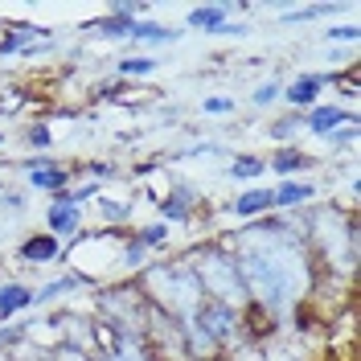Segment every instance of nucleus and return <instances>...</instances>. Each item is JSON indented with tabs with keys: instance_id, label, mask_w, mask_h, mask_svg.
Masks as SVG:
<instances>
[{
	"instance_id": "nucleus-1",
	"label": "nucleus",
	"mask_w": 361,
	"mask_h": 361,
	"mask_svg": "<svg viewBox=\"0 0 361 361\" xmlns=\"http://www.w3.org/2000/svg\"><path fill=\"white\" fill-rule=\"evenodd\" d=\"M214 238L234 255L250 304L267 308L288 324V316L308 300V288H312V255L292 230V222L283 214H267L247 226L222 230Z\"/></svg>"
},
{
	"instance_id": "nucleus-2",
	"label": "nucleus",
	"mask_w": 361,
	"mask_h": 361,
	"mask_svg": "<svg viewBox=\"0 0 361 361\" xmlns=\"http://www.w3.org/2000/svg\"><path fill=\"white\" fill-rule=\"evenodd\" d=\"M135 288L144 292V300H148L157 312L173 316V320H185V316L205 300L197 275L189 271V263H185L180 255L177 259H152L148 267L135 275Z\"/></svg>"
},
{
	"instance_id": "nucleus-3",
	"label": "nucleus",
	"mask_w": 361,
	"mask_h": 361,
	"mask_svg": "<svg viewBox=\"0 0 361 361\" xmlns=\"http://www.w3.org/2000/svg\"><path fill=\"white\" fill-rule=\"evenodd\" d=\"M132 230V226H128ZM128 230H107V226H87L74 243H66L62 267L74 271L87 288H103L119 279V250Z\"/></svg>"
},
{
	"instance_id": "nucleus-4",
	"label": "nucleus",
	"mask_w": 361,
	"mask_h": 361,
	"mask_svg": "<svg viewBox=\"0 0 361 361\" xmlns=\"http://www.w3.org/2000/svg\"><path fill=\"white\" fill-rule=\"evenodd\" d=\"M180 259L189 263V271L197 275V283H202V295L205 300H218V304H230V308H247V288H243V275L234 267V255L209 234L205 243L197 247L180 250Z\"/></svg>"
},
{
	"instance_id": "nucleus-5",
	"label": "nucleus",
	"mask_w": 361,
	"mask_h": 361,
	"mask_svg": "<svg viewBox=\"0 0 361 361\" xmlns=\"http://www.w3.org/2000/svg\"><path fill=\"white\" fill-rule=\"evenodd\" d=\"M157 205V218L164 226H173V230H197V218L205 214V193L193 185V180L185 177H169V189L152 197Z\"/></svg>"
},
{
	"instance_id": "nucleus-6",
	"label": "nucleus",
	"mask_w": 361,
	"mask_h": 361,
	"mask_svg": "<svg viewBox=\"0 0 361 361\" xmlns=\"http://www.w3.org/2000/svg\"><path fill=\"white\" fill-rule=\"evenodd\" d=\"M13 173L25 180L29 193H45V197H54V193L74 185V164L58 160L54 152H37V157L25 152L21 160H13Z\"/></svg>"
},
{
	"instance_id": "nucleus-7",
	"label": "nucleus",
	"mask_w": 361,
	"mask_h": 361,
	"mask_svg": "<svg viewBox=\"0 0 361 361\" xmlns=\"http://www.w3.org/2000/svg\"><path fill=\"white\" fill-rule=\"evenodd\" d=\"M189 320L202 324L222 353H234L238 345H247V337H243V308H230V304H218V300H202L189 312Z\"/></svg>"
},
{
	"instance_id": "nucleus-8",
	"label": "nucleus",
	"mask_w": 361,
	"mask_h": 361,
	"mask_svg": "<svg viewBox=\"0 0 361 361\" xmlns=\"http://www.w3.org/2000/svg\"><path fill=\"white\" fill-rule=\"evenodd\" d=\"M62 255H66L62 238H54L49 230H29L13 247V263L25 271H49V267H62Z\"/></svg>"
},
{
	"instance_id": "nucleus-9",
	"label": "nucleus",
	"mask_w": 361,
	"mask_h": 361,
	"mask_svg": "<svg viewBox=\"0 0 361 361\" xmlns=\"http://www.w3.org/2000/svg\"><path fill=\"white\" fill-rule=\"evenodd\" d=\"M333 87V70H300L283 82V94H279V107L283 111H308L316 103H324V90Z\"/></svg>"
},
{
	"instance_id": "nucleus-10",
	"label": "nucleus",
	"mask_w": 361,
	"mask_h": 361,
	"mask_svg": "<svg viewBox=\"0 0 361 361\" xmlns=\"http://www.w3.org/2000/svg\"><path fill=\"white\" fill-rule=\"evenodd\" d=\"M316 202H324V189L316 177H292L271 185V209L275 214H300V209H312Z\"/></svg>"
},
{
	"instance_id": "nucleus-11",
	"label": "nucleus",
	"mask_w": 361,
	"mask_h": 361,
	"mask_svg": "<svg viewBox=\"0 0 361 361\" xmlns=\"http://www.w3.org/2000/svg\"><path fill=\"white\" fill-rule=\"evenodd\" d=\"M58 33L42 21H0V66L17 62V54L37 42H54Z\"/></svg>"
},
{
	"instance_id": "nucleus-12",
	"label": "nucleus",
	"mask_w": 361,
	"mask_h": 361,
	"mask_svg": "<svg viewBox=\"0 0 361 361\" xmlns=\"http://www.w3.org/2000/svg\"><path fill=\"white\" fill-rule=\"evenodd\" d=\"M300 123H304V135L324 140V135H333L337 128L361 123V119H357V107H345V103H337V99H324V103H316V107H308V111L300 115Z\"/></svg>"
},
{
	"instance_id": "nucleus-13",
	"label": "nucleus",
	"mask_w": 361,
	"mask_h": 361,
	"mask_svg": "<svg viewBox=\"0 0 361 361\" xmlns=\"http://www.w3.org/2000/svg\"><path fill=\"white\" fill-rule=\"evenodd\" d=\"M74 295H90V288L74 275V271H58V275H49L42 283H33V308H37V312H49V308L70 304Z\"/></svg>"
},
{
	"instance_id": "nucleus-14",
	"label": "nucleus",
	"mask_w": 361,
	"mask_h": 361,
	"mask_svg": "<svg viewBox=\"0 0 361 361\" xmlns=\"http://www.w3.org/2000/svg\"><path fill=\"white\" fill-rule=\"evenodd\" d=\"M320 169V157L300 148V144H288V148H271L267 152V173H275V180H292V177H312Z\"/></svg>"
},
{
	"instance_id": "nucleus-15",
	"label": "nucleus",
	"mask_w": 361,
	"mask_h": 361,
	"mask_svg": "<svg viewBox=\"0 0 361 361\" xmlns=\"http://www.w3.org/2000/svg\"><path fill=\"white\" fill-rule=\"evenodd\" d=\"M42 230H49V234L62 238V243H74V238L87 230V209H78V205H62V202H45Z\"/></svg>"
},
{
	"instance_id": "nucleus-16",
	"label": "nucleus",
	"mask_w": 361,
	"mask_h": 361,
	"mask_svg": "<svg viewBox=\"0 0 361 361\" xmlns=\"http://www.w3.org/2000/svg\"><path fill=\"white\" fill-rule=\"evenodd\" d=\"M180 37H185V29H177V25L157 21V17H140V21L132 25L128 45H132L135 54H152V49H160V45H177Z\"/></svg>"
},
{
	"instance_id": "nucleus-17",
	"label": "nucleus",
	"mask_w": 361,
	"mask_h": 361,
	"mask_svg": "<svg viewBox=\"0 0 361 361\" xmlns=\"http://www.w3.org/2000/svg\"><path fill=\"white\" fill-rule=\"evenodd\" d=\"M243 13H255L247 4H193L189 13H185V29H193V33H218L226 21H234V17H243Z\"/></svg>"
},
{
	"instance_id": "nucleus-18",
	"label": "nucleus",
	"mask_w": 361,
	"mask_h": 361,
	"mask_svg": "<svg viewBox=\"0 0 361 361\" xmlns=\"http://www.w3.org/2000/svg\"><path fill=\"white\" fill-rule=\"evenodd\" d=\"M33 312V283L17 275H0V324H13Z\"/></svg>"
},
{
	"instance_id": "nucleus-19",
	"label": "nucleus",
	"mask_w": 361,
	"mask_h": 361,
	"mask_svg": "<svg viewBox=\"0 0 361 361\" xmlns=\"http://www.w3.org/2000/svg\"><path fill=\"white\" fill-rule=\"evenodd\" d=\"M226 214H230L234 222H255V218L275 214V209H271V185H247V189H238V193L226 202Z\"/></svg>"
},
{
	"instance_id": "nucleus-20",
	"label": "nucleus",
	"mask_w": 361,
	"mask_h": 361,
	"mask_svg": "<svg viewBox=\"0 0 361 361\" xmlns=\"http://www.w3.org/2000/svg\"><path fill=\"white\" fill-rule=\"evenodd\" d=\"M222 157H230V148H226L222 140H189V144H180V148H169L164 157H157L164 169L169 164H180V160H222Z\"/></svg>"
},
{
	"instance_id": "nucleus-21",
	"label": "nucleus",
	"mask_w": 361,
	"mask_h": 361,
	"mask_svg": "<svg viewBox=\"0 0 361 361\" xmlns=\"http://www.w3.org/2000/svg\"><path fill=\"white\" fill-rule=\"evenodd\" d=\"M222 173L234 185H263V177H267V157L263 152H234Z\"/></svg>"
},
{
	"instance_id": "nucleus-22",
	"label": "nucleus",
	"mask_w": 361,
	"mask_h": 361,
	"mask_svg": "<svg viewBox=\"0 0 361 361\" xmlns=\"http://www.w3.org/2000/svg\"><path fill=\"white\" fill-rule=\"evenodd\" d=\"M132 25L135 21H123V17L103 13V17H94V21L82 25V37H90V42H103V45H128V37H132Z\"/></svg>"
},
{
	"instance_id": "nucleus-23",
	"label": "nucleus",
	"mask_w": 361,
	"mask_h": 361,
	"mask_svg": "<svg viewBox=\"0 0 361 361\" xmlns=\"http://www.w3.org/2000/svg\"><path fill=\"white\" fill-rule=\"evenodd\" d=\"M94 209V218H99V226H107V230H128L132 226V214H135V197H111L107 189H103V197L90 205Z\"/></svg>"
},
{
	"instance_id": "nucleus-24",
	"label": "nucleus",
	"mask_w": 361,
	"mask_h": 361,
	"mask_svg": "<svg viewBox=\"0 0 361 361\" xmlns=\"http://www.w3.org/2000/svg\"><path fill=\"white\" fill-rule=\"evenodd\" d=\"M132 234H135V243L148 250V255H169V250H173V243H177V230H173V226H164L160 218L135 222Z\"/></svg>"
},
{
	"instance_id": "nucleus-25",
	"label": "nucleus",
	"mask_w": 361,
	"mask_h": 361,
	"mask_svg": "<svg viewBox=\"0 0 361 361\" xmlns=\"http://www.w3.org/2000/svg\"><path fill=\"white\" fill-rule=\"evenodd\" d=\"M157 70H160L157 54H123V58L111 62V78H119V82H144V78H152Z\"/></svg>"
},
{
	"instance_id": "nucleus-26",
	"label": "nucleus",
	"mask_w": 361,
	"mask_h": 361,
	"mask_svg": "<svg viewBox=\"0 0 361 361\" xmlns=\"http://www.w3.org/2000/svg\"><path fill=\"white\" fill-rule=\"evenodd\" d=\"M33 205V193L25 185H0V222L8 230V222H21Z\"/></svg>"
},
{
	"instance_id": "nucleus-27",
	"label": "nucleus",
	"mask_w": 361,
	"mask_h": 361,
	"mask_svg": "<svg viewBox=\"0 0 361 361\" xmlns=\"http://www.w3.org/2000/svg\"><path fill=\"white\" fill-rule=\"evenodd\" d=\"M333 13H349V4H292V8H279L275 21L279 25H308V21H324Z\"/></svg>"
},
{
	"instance_id": "nucleus-28",
	"label": "nucleus",
	"mask_w": 361,
	"mask_h": 361,
	"mask_svg": "<svg viewBox=\"0 0 361 361\" xmlns=\"http://www.w3.org/2000/svg\"><path fill=\"white\" fill-rule=\"evenodd\" d=\"M267 140L275 144V148H288V144H300V135H304V123H300V111H283L275 115V119H267Z\"/></svg>"
},
{
	"instance_id": "nucleus-29",
	"label": "nucleus",
	"mask_w": 361,
	"mask_h": 361,
	"mask_svg": "<svg viewBox=\"0 0 361 361\" xmlns=\"http://www.w3.org/2000/svg\"><path fill=\"white\" fill-rule=\"evenodd\" d=\"M21 144L29 148V157H37V152H54V144H58L54 123H49V119H29V123L21 128Z\"/></svg>"
},
{
	"instance_id": "nucleus-30",
	"label": "nucleus",
	"mask_w": 361,
	"mask_h": 361,
	"mask_svg": "<svg viewBox=\"0 0 361 361\" xmlns=\"http://www.w3.org/2000/svg\"><path fill=\"white\" fill-rule=\"evenodd\" d=\"M148 263H152V255L140 247V243H135V234L128 230V234H123V250H119V279H135Z\"/></svg>"
},
{
	"instance_id": "nucleus-31",
	"label": "nucleus",
	"mask_w": 361,
	"mask_h": 361,
	"mask_svg": "<svg viewBox=\"0 0 361 361\" xmlns=\"http://www.w3.org/2000/svg\"><path fill=\"white\" fill-rule=\"evenodd\" d=\"M279 94H283V78H279V74H267V78H259V82L250 87L247 103L255 111H271V107H279Z\"/></svg>"
},
{
	"instance_id": "nucleus-32",
	"label": "nucleus",
	"mask_w": 361,
	"mask_h": 361,
	"mask_svg": "<svg viewBox=\"0 0 361 361\" xmlns=\"http://www.w3.org/2000/svg\"><path fill=\"white\" fill-rule=\"evenodd\" d=\"M357 135H361V123H345V128H337L333 135H324L320 144L333 152V157H345L353 160V148H357Z\"/></svg>"
},
{
	"instance_id": "nucleus-33",
	"label": "nucleus",
	"mask_w": 361,
	"mask_h": 361,
	"mask_svg": "<svg viewBox=\"0 0 361 361\" xmlns=\"http://www.w3.org/2000/svg\"><path fill=\"white\" fill-rule=\"evenodd\" d=\"M197 111L214 115V119H230V115H238V94H226V90H218V94H205L202 103H197Z\"/></svg>"
},
{
	"instance_id": "nucleus-34",
	"label": "nucleus",
	"mask_w": 361,
	"mask_h": 361,
	"mask_svg": "<svg viewBox=\"0 0 361 361\" xmlns=\"http://www.w3.org/2000/svg\"><path fill=\"white\" fill-rule=\"evenodd\" d=\"M320 42H324V45H357L361 42V25L357 21L329 25V29H320Z\"/></svg>"
},
{
	"instance_id": "nucleus-35",
	"label": "nucleus",
	"mask_w": 361,
	"mask_h": 361,
	"mask_svg": "<svg viewBox=\"0 0 361 361\" xmlns=\"http://www.w3.org/2000/svg\"><path fill=\"white\" fill-rule=\"evenodd\" d=\"M123 94H128V82H119V78H111V74L94 87V99H103V103H119Z\"/></svg>"
},
{
	"instance_id": "nucleus-36",
	"label": "nucleus",
	"mask_w": 361,
	"mask_h": 361,
	"mask_svg": "<svg viewBox=\"0 0 361 361\" xmlns=\"http://www.w3.org/2000/svg\"><path fill=\"white\" fill-rule=\"evenodd\" d=\"M250 29H255V25H247V21H238V17H234V21H226L214 37H247Z\"/></svg>"
},
{
	"instance_id": "nucleus-37",
	"label": "nucleus",
	"mask_w": 361,
	"mask_h": 361,
	"mask_svg": "<svg viewBox=\"0 0 361 361\" xmlns=\"http://www.w3.org/2000/svg\"><path fill=\"white\" fill-rule=\"evenodd\" d=\"M4 148H8V132H4V128H0V152H4Z\"/></svg>"
},
{
	"instance_id": "nucleus-38",
	"label": "nucleus",
	"mask_w": 361,
	"mask_h": 361,
	"mask_svg": "<svg viewBox=\"0 0 361 361\" xmlns=\"http://www.w3.org/2000/svg\"><path fill=\"white\" fill-rule=\"evenodd\" d=\"M0 185H4V177H0Z\"/></svg>"
}]
</instances>
